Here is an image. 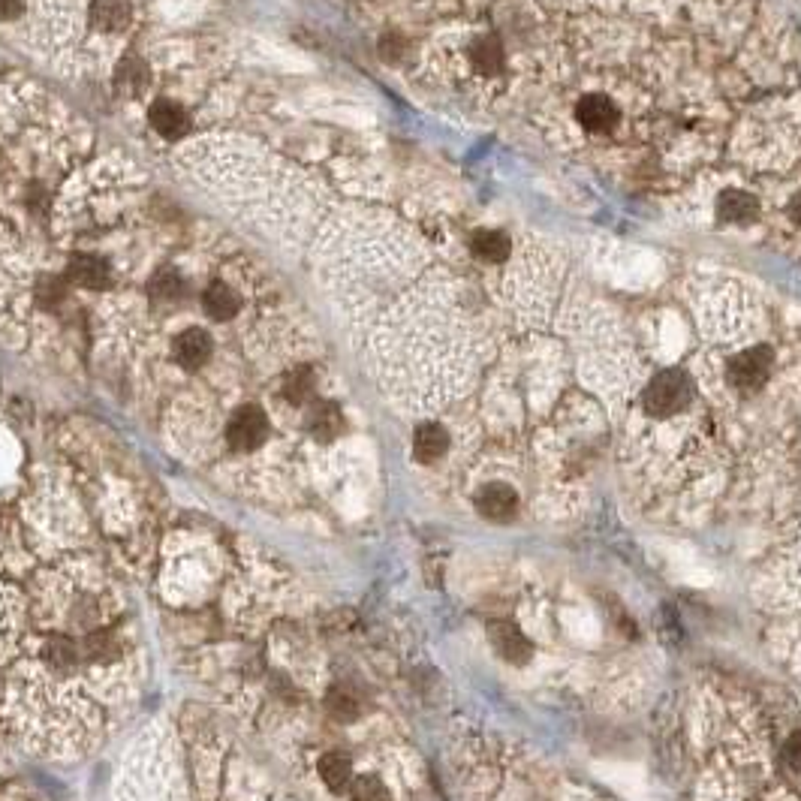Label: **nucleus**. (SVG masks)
Returning a JSON list of instances; mask_svg holds the SVG:
<instances>
[{"label": "nucleus", "instance_id": "f03ea898", "mask_svg": "<svg viewBox=\"0 0 801 801\" xmlns=\"http://www.w3.org/2000/svg\"><path fill=\"white\" fill-rule=\"evenodd\" d=\"M771 371H774V353L765 344H759V347H750V350L738 353L735 359H729L726 377H729L732 389L750 395L768 383Z\"/></svg>", "mask_w": 801, "mask_h": 801}, {"label": "nucleus", "instance_id": "4be33fe9", "mask_svg": "<svg viewBox=\"0 0 801 801\" xmlns=\"http://www.w3.org/2000/svg\"><path fill=\"white\" fill-rule=\"evenodd\" d=\"M350 792H353V801H389V789L377 777H353Z\"/></svg>", "mask_w": 801, "mask_h": 801}, {"label": "nucleus", "instance_id": "9d476101", "mask_svg": "<svg viewBox=\"0 0 801 801\" xmlns=\"http://www.w3.org/2000/svg\"><path fill=\"white\" fill-rule=\"evenodd\" d=\"M202 311L217 320V323H226L232 317H238L241 311V296L232 284L226 281H211L205 290H202Z\"/></svg>", "mask_w": 801, "mask_h": 801}, {"label": "nucleus", "instance_id": "423d86ee", "mask_svg": "<svg viewBox=\"0 0 801 801\" xmlns=\"http://www.w3.org/2000/svg\"><path fill=\"white\" fill-rule=\"evenodd\" d=\"M488 639H491L497 657H503V660L512 663V666L527 663L530 654H533L530 639H527L512 621H491V624H488Z\"/></svg>", "mask_w": 801, "mask_h": 801}, {"label": "nucleus", "instance_id": "f257e3e1", "mask_svg": "<svg viewBox=\"0 0 801 801\" xmlns=\"http://www.w3.org/2000/svg\"><path fill=\"white\" fill-rule=\"evenodd\" d=\"M693 395H696V386H693L690 374L681 371V368H669V371H660V374L648 383L642 404H645V410H648L651 416L666 419V416L681 413V410L693 401Z\"/></svg>", "mask_w": 801, "mask_h": 801}, {"label": "nucleus", "instance_id": "412c9836", "mask_svg": "<svg viewBox=\"0 0 801 801\" xmlns=\"http://www.w3.org/2000/svg\"><path fill=\"white\" fill-rule=\"evenodd\" d=\"M326 708H329V714H332L335 720H344V723H347V720H356V717H359L362 702H359V696H356L353 687L338 684V687L329 690V696H326Z\"/></svg>", "mask_w": 801, "mask_h": 801}, {"label": "nucleus", "instance_id": "5701e85b", "mask_svg": "<svg viewBox=\"0 0 801 801\" xmlns=\"http://www.w3.org/2000/svg\"><path fill=\"white\" fill-rule=\"evenodd\" d=\"M783 759H786V765H789L792 771L801 774V732H795V735L786 741V747H783Z\"/></svg>", "mask_w": 801, "mask_h": 801}, {"label": "nucleus", "instance_id": "b1692460", "mask_svg": "<svg viewBox=\"0 0 801 801\" xmlns=\"http://www.w3.org/2000/svg\"><path fill=\"white\" fill-rule=\"evenodd\" d=\"M25 13V0H0V22H19Z\"/></svg>", "mask_w": 801, "mask_h": 801}, {"label": "nucleus", "instance_id": "ddd939ff", "mask_svg": "<svg viewBox=\"0 0 801 801\" xmlns=\"http://www.w3.org/2000/svg\"><path fill=\"white\" fill-rule=\"evenodd\" d=\"M476 509L491 521H509L515 515V509H518V494L503 482L485 485L476 494Z\"/></svg>", "mask_w": 801, "mask_h": 801}, {"label": "nucleus", "instance_id": "20e7f679", "mask_svg": "<svg viewBox=\"0 0 801 801\" xmlns=\"http://www.w3.org/2000/svg\"><path fill=\"white\" fill-rule=\"evenodd\" d=\"M576 121H579V127H582L585 133H591V136H603V133H609V130L618 127V121H621V109H618V103H615L609 94L594 91V94H585V97L576 103Z\"/></svg>", "mask_w": 801, "mask_h": 801}, {"label": "nucleus", "instance_id": "39448f33", "mask_svg": "<svg viewBox=\"0 0 801 801\" xmlns=\"http://www.w3.org/2000/svg\"><path fill=\"white\" fill-rule=\"evenodd\" d=\"M64 278L67 284H73L76 290H106L112 284V269H109V262L94 256V253H79L67 262V269H64Z\"/></svg>", "mask_w": 801, "mask_h": 801}, {"label": "nucleus", "instance_id": "4468645a", "mask_svg": "<svg viewBox=\"0 0 801 801\" xmlns=\"http://www.w3.org/2000/svg\"><path fill=\"white\" fill-rule=\"evenodd\" d=\"M133 22L130 0H94L91 4V25L106 34H118Z\"/></svg>", "mask_w": 801, "mask_h": 801}, {"label": "nucleus", "instance_id": "f3484780", "mask_svg": "<svg viewBox=\"0 0 801 801\" xmlns=\"http://www.w3.org/2000/svg\"><path fill=\"white\" fill-rule=\"evenodd\" d=\"M308 428L317 440H335L344 431V416L335 404H314L308 416Z\"/></svg>", "mask_w": 801, "mask_h": 801}, {"label": "nucleus", "instance_id": "0eeeda50", "mask_svg": "<svg viewBox=\"0 0 801 801\" xmlns=\"http://www.w3.org/2000/svg\"><path fill=\"white\" fill-rule=\"evenodd\" d=\"M211 356H214V341L202 329H184L181 335L172 338V359L187 371L202 368Z\"/></svg>", "mask_w": 801, "mask_h": 801}, {"label": "nucleus", "instance_id": "393cba45", "mask_svg": "<svg viewBox=\"0 0 801 801\" xmlns=\"http://www.w3.org/2000/svg\"><path fill=\"white\" fill-rule=\"evenodd\" d=\"M786 214H789V220L801 229V190L789 199V208H786Z\"/></svg>", "mask_w": 801, "mask_h": 801}, {"label": "nucleus", "instance_id": "1a4fd4ad", "mask_svg": "<svg viewBox=\"0 0 801 801\" xmlns=\"http://www.w3.org/2000/svg\"><path fill=\"white\" fill-rule=\"evenodd\" d=\"M148 121L151 127L163 136V139H184L190 130V115L181 103L175 100H157L148 109Z\"/></svg>", "mask_w": 801, "mask_h": 801}, {"label": "nucleus", "instance_id": "6ab92c4d", "mask_svg": "<svg viewBox=\"0 0 801 801\" xmlns=\"http://www.w3.org/2000/svg\"><path fill=\"white\" fill-rule=\"evenodd\" d=\"M314 389H317V380H314V371L308 365H299L284 377V398L296 407L308 404L314 398Z\"/></svg>", "mask_w": 801, "mask_h": 801}, {"label": "nucleus", "instance_id": "a211bd4d", "mask_svg": "<svg viewBox=\"0 0 801 801\" xmlns=\"http://www.w3.org/2000/svg\"><path fill=\"white\" fill-rule=\"evenodd\" d=\"M145 85H148V70H145L142 58H136V55H127V58L118 64V73H115V88H118L121 94H127V97H136V94H142V91H145Z\"/></svg>", "mask_w": 801, "mask_h": 801}, {"label": "nucleus", "instance_id": "9b49d317", "mask_svg": "<svg viewBox=\"0 0 801 801\" xmlns=\"http://www.w3.org/2000/svg\"><path fill=\"white\" fill-rule=\"evenodd\" d=\"M467 61L479 76H497L506 67V49L494 34H482L470 43Z\"/></svg>", "mask_w": 801, "mask_h": 801}, {"label": "nucleus", "instance_id": "dca6fc26", "mask_svg": "<svg viewBox=\"0 0 801 801\" xmlns=\"http://www.w3.org/2000/svg\"><path fill=\"white\" fill-rule=\"evenodd\" d=\"M470 253L479 259V262H506L509 253H512V244L503 232L497 229H479L473 232L470 238Z\"/></svg>", "mask_w": 801, "mask_h": 801}, {"label": "nucleus", "instance_id": "f8f14e48", "mask_svg": "<svg viewBox=\"0 0 801 801\" xmlns=\"http://www.w3.org/2000/svg\"><path fill=\"white\" fill-rule=\"evenodd\" d=\"M717 217L726 223H753L759 217V199L750 190L729 187L717 196Z\"/></svg>", "mask_w": 801, "mask_h": 801}, {"label": "nucleus", "instance_id": "7ed1b4c3", "mask_svg": "<svg viewBox=\"0 0 801 801\" xmlns=\"http://www.w3.org/2000/svg\"><path fill=\"white\" fill-rule=\"evenodd\" d=\"M265 437H269V419L253 404L241 407L226 425V440L235 452H253L262 446Z\"/></svg>", "mask_w": 801, "mask_h": 801}, {"label": "nucleus", "instance_id": "aec40b11", "mask_svg": "<svg viewBox=\"0 0 801 801\" xmlns=\"http://www.w3.org/2000/svg\"><path fill=\"white\" fill-rule=\"evenodd\" d=\"M320 777L329 789L341 792L353 783V762L344 753H326L320 759Z\"/></svg>", "mask_w": 801, "mask_h": 801}, {"label": "nucleus", "instance_id": "2eb2a0df", "mask_svg": "<svg viewBox=\"0 0 801 801\" xmlns=\"http://www.w3.org/2000/svg\"><path fill=\"white\" fill-rule=\"evenodd\" d=\"M446 449H449V434H446L443 425L428 422V425H419L416 428V434H413V455H416V461L434 464V461H440L446 455Z\"/></svg>", "mask_w": 801, "mask_h": 801}, {"label": "nucleus", "instance_id": "6e6552de", "mask_svg": "<svg viewBox=\"0 0 801 801\" xmlns=\"http://www.w3.org/2000/svg\"><path fill=\"white\" fill-rule=\"evenodd\" d=\"M184 296H187V281L181 278L175 265H163V269H157L154 278L148 281V302L160 311L181 305Z\"/></svg>", "mask_w": 801, "mask_h": 801}]
</instances>
